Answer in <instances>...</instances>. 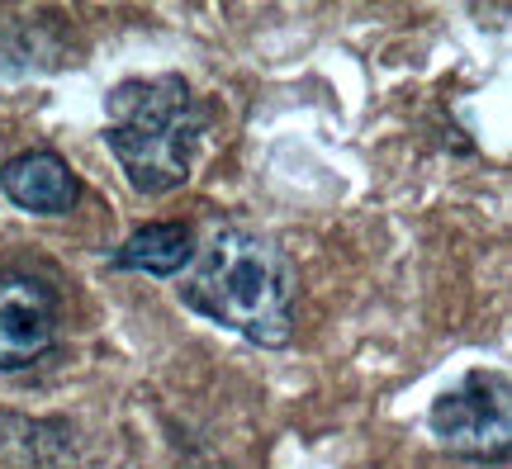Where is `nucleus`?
Listing matches in <instances>:
<instances>
[{
  "label": "nucleus",
  "instance_id": "nucleus-1",
  "mask_svg": "<svg viewBox=\"0 0 512 469\" xmlns=\"http://www.w3.org/2000/svg\"><path fill=\"white\" fill-rule=\"evenodd\" d=\"M185 308L256 346H280L294 332V266L285 247L252 228L209 233L181 285Z\"/></svg>",
  "mask_w": 512,
  "mask_h": 469
},
{
  "label": "nucleus",
  "instance_id": "nucleus-2",
  "mask_svg": "<svg viewBox=\"0 0 512 469\" xmlns=\"http://www.w3.org/2000/svg\"><path fill=\"white\" fill-rule=\"evenodd\" d=\"M204 138V109L181 76H133L105 100V143L143 195L185 185Z\"/></svg>",
  "mask_w": 512,
  "mask_h": 469
},
{
  "label": "nucleus",
  "instance_id": "nucleus-3",
  "mask_svg": "<svg viewBox=\"0 0 512 469\" xmlns=\"http://www.w3.org/2000/svg\"><path fill=\"white\" fill-rule=\"evenodd\" d=\"M512 394L498 370H475L432 403V432L441 446L470 460H503L512 441Z\"/></svg>",
  "mask_w": 512,
  "mask_h": 469
},
{
  "label": "nucleus",
  "instance_id": "nucleus-4",
  "mask_svg": "<svg viewBox=\"0 0 512 469\" xmlns=\"http://www.w3.org/2000/svg\"><path fill=\"white\" fill-rule=\"evenodd\" d=\"M57 342V289L34 271H0V370H29Z\"/></svg>",
  "mask_w": 512,
  "mask_h": 469
},
{
  "label": "nucleus",
  "instance_id": "nucleus-5",
  "mask_svg": "<svg viewBox=\"0 0 512 469\" xmlns=\"http://www.w3.org/2000/svg\"><path fill=\"white\" fill-rule=\"evenodd\" d=\"M0 190L24 214H72L81 199L76 171L57 152H19L0 166Z\"/></svg>",
  "mask_w": 512,
  "mask_h": 469
},
{
  "label": "nucleus",
  "instance_id": "nucleus-6",
  "mask_svg": "<svg viewBox=\"0 0 512 469\" xmlns=\"http://www.w3.org/2000/svg\"><path fill=\"white\" fill-rule=\"evenodd\" d=\"M195 252H200V242H195V233H190L185 223H147V228H138V233L114 252V266H119V271H143V275L166 280V275L190 271Z\"/></svg>",
  "mask_w": 512,
  "mask_h": 469
}]
</instances>
